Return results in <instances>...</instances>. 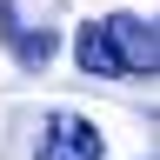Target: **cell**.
<instances>
[{"label":"cell","instance_id":"6da1fadb","mask_svg":"<svg viewBox=\"0 0 160 160\" xmlns=\"http://www.w3.org/2000/svg\"><path fill=\"white\" fill-rule=\"evenodd\" d=\"M73 60L87 80H153L160 73V33L140 13H107L73 33Z\"/></svg>","mask_w":160,"mask_h":160},{"label":"cell","instance_id":"7a4b0ae2","mask_svg":"<svg viewBox=\"0 0 160 160\" xmlns=\"http://www.w3.org/2000/svg\"><path fill=\"white\" fill-rule=\"evenodd\" d=\"M0 40L20 73H47L60 53V33L47 27V0H0Z\"/></svg>","mask_w":160,"mask_h":160},{"label":"cell","instance_id":"3957f363","mask_svg":"<svg viewBox=\"0 0 160 160\" xmlns=\"http://www.w3.org/2000/svg\"><path fill=\"white\" fill-rule=\"evenodd\" d=\"M40 160H107V140L87 113L73 107H53L47 127H40Z\"/></svg>","mask_w":160,"mask_h":160}]
</instances>
